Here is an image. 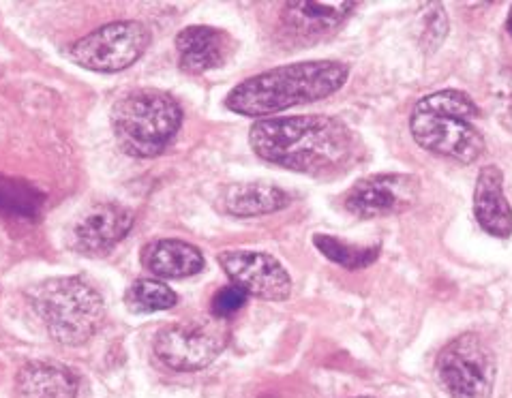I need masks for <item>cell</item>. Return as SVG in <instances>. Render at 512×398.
<instances>
[{"label":"cell","instance_id":"1","mask_svg":"<svg viewBox=\"0 0 512 398\" xmlns=\"http://www.w3.org/2000/svg\"><path fill=\"white\" fill-rule=\"evenodd\" d=\"M249 142L260 159L292 172L326 176L354 163L356 135L330 116H292L255 122Z\"/></svg>","mask_w":512,"mask_h":398},{"label":"cell","instance_id":"2","mask_svg":"<svg viewBox=\"0 0 512 398\" xmlns=\"http://www.w3.org/2000/svg\"><path fill=\"white\" fill-rule=\"evenodd\" d=\"M348 82V67L337 60H309L270 69L240 82L225 99L228 110L240 116H268L294 105L335 95Z\"/></svg>","mask_w":512,"mask_h":398},{"label":"cell","instance_id":"3","mask_svg":"<svg viewBox=\"0 0 512 398\" xmlns=\"http://www.w3.org/2000/svg\"><path fill=\"white\" fill-rule=\"evenodd\" d=\"M478 105L461 90H438L423 97L410 118L414 140L433 155L470 165L485 152V137L474 125Z\"/></svg>","mask_w":512,"mask_h":398},{"label":"cell","instance_id":"4","mask_svg":"<svg viewBox=\"0 0 512 398\" xmlns=\"http://www.w3.org/2000/svg\"><path fill=\"white\" fill-rule=\"evenodd\" d=\"M28 302L60 345H84L103 326V298L93 285L78 277L43 281L30 289Z\"/></svg>","mask_w":512,"mask_h":398},{"label":"cell","instance_id":"5","mask_svg":"<svg viewBox=\"0 0 512 398\" xmlns=\"http://www.w3.org/2000/svg\"><path fill=\"white\" fill-rule=\"evenodd\" d=\"M183 122V110L163 90L144 88L120 99L112 110L114 135L127 155L150 159L168 148Z\"/></svg>","mask_w":512,"mask_h":398},{"label":"cell","instance_id":"6","mask_svg":"<svg viewBox=\"0 0 512 398\" xmlns=\"http://www.w3.org/2000/svg\"><path fill=\"white\" fill-rule=\"evenodd\" d=\"M435 373L450 398H489L498 366L476 334H463L440 351Z\"/></svg>","mask_w":512,"mask_h":398},{"label":"cell","instance_id":"7","mask_svg":"<svg viewBox=\"0 0 512 398\" xmlns=\"http://www.w3.org/2000/svg\"><path fill=\"white\" fill-rule=\"evenodd\" d=\"M228 328L221 321H187L165 326L155 336L157 358L180 373L202 371L213 364L228 345Z\"/></svg>","mask_w":512,"mask_h":398},{"label":"cell","instance_id":"8","mask_svg":"<svg viewBox=\"0 0 512 398\" xmlns=\"http://www.w3.org/2000/svg\"><path fill=\"white\" fill-rule=\"evenodd\" d=\"M148 43L150 30L142 22H112L82 37L71 48V56L90 71L118 73L138 63Z\"/></svg>","mask_w":512,"mask_h":398},{"label":"cell","instance_id":"9","mask_svg":"<svg viewBox=\"0 0 512 398\" xmlns=\"http://www.w3.org/2000/svg\"><path fill=\"white\" fill-rule=\"evenodd\" d=\"M420 182L412 174H375L358 180L345 195V210L358 219H378L414 208Z\"/></svg>","mask_w":512,"mask_h":398},{"label":"cell","instance_id":"10","mask_svg":"<svg viewBox=\"0 0 512 398\" xmlns=\"http://www.w3.org/2000/svg\"><path fill=\"white\" fill-rule=\"evenodd\" d=\"M219 264L230 277L232 285L243 289L247 296L281 302L292 294L290 274L273 255L228 251L219 255Z\"/></svg>","mask_w":512,"mask_h":398},{"label":"cell","instance_id":"11","mask_svg":"<svg viewBox=\"0 0 512 398\" xmlns=\"http://www.w3.org/2000/svg\"><path fill=\"white\" fill-rule=\"evenodd\" d=\"M133 227V212L118 204H97L80 214L71 227L73 247L82 253H101L123 240Z\"/></svg>","mask_w":512,"mask_h":398},{"label":"cell","instance_id":"12","mask_svg":"<svg viewBox=\"0 0 512 398\" xmlns=\"http://www.w3.org/2000/svg\"><path fill=\"white\" fill-rule=\"evenodd\" d=\"M474 214L489 236L508 238L512 234V208L504 195V176L498 167L480 170L474 189Z\"/></svg>","mask_w":512,"mask_h":398},{"label":"cell","instance_id":"13","mask_svg":"<svg viewBox=\"0 0 512 398\" xmlns=\"http://www.w3.org/2000/svg\"><path fill=\"white\" fill-rule=\"evenodd\" d=\"M180 52V69L187 73H204L221 67L230 56L232 41L228 33L210 26H189L176 39Z\"/></svg>","mask_w":512,"mask_h":398},{"label":"cell","instance_id":"14","mask_svg":"<svg viewBox=\"0 0 512 398\" xmlns=\"http://www.w3.org/2000/svg\"><path fill=\"white\" fill-rule=\"evenodd\" d=\"M142 266L161 279H187L204 268V257L189 242L165 238L146 244Z\"/></svg>","mask_w":512,"mask_h":398},{"label":"cell","instance_id":"15","mask_svg":"<svg viewBox=\"0 0 512 398\" xmlns=\"http://www.w3.org/2000/svg\"><path fill=\"white\" fill-rule=\"evenodd\" d=\"M78 377L56 362H30L18 373V398H78Z\"/></svg>","mask_w":512,"mask_h":398},{"label":"cell","instance_id":"16","mask_svg":"<svg viewBox=\"0 0 512 398\" xmlns=\"http://www.w3.org/2000/svg\"><path fill=\"white\" fill-rule=\"evenodd\" d=\"M354 7V3H288L281 11V22L298 37L324 35L348 18Z\"/></svg>","mask_w":512,"mask_h":398},{"label":"cell","instance_id":"17","mask_svg":"<svg viewBox=\"0 0 512 398\" xmlns=\"http://www.w3.org/2000/svg\"><path fill=\"white\" fill-rule=\"evenodd\" d=\"M290 197L268 182H245L232 185L223 193V208L234 217H260L288 206Z\"/></svg>","mask_w":512,"mask_h":398},{"label":"cell","instance_id":"18","mask_svg":"<svg viewBox=\"0 0 512 398\" xmlns=\"http://www.w3.org/2000/svg\"><path fill=\"white\" fill-rule=\"evenodd\" d=\"M45 202V195L24 180L0 174V214L9 217H35Z\"/></svg>","mask_w":512,"mask_h":398},{"label":"cell","instance_id":"19","mask_svg":"<svg viewBox=\"0 0 512 398\" xmlns=\"http://www.w3.org/2000/svg\"><path fill=\"white\" fill-rule=\"evenodd\" d=\"M178 302L172 287L155 279L135 281L125 294V304L133 313H157L168 311Z\"/></svg>","mask_w":512,"mask_h":398},{"label":"cell","instance_id":"20","mask_svg":"<svg viewBox=\"0 0 512 398\" xmlns=\"http://www.w3.org/2000/svg\"><path fill=\"white\" fill-rule=\"evenodd\" d=\"M315 247L318 251L328 257L330 262H335L348 270H358L373 264L378 259V249L375 247H354V244L341 242L339 238L333 236H313Z\"/></svg>","mask_w":512,"mask_h":398},{"label":"cell","instance_id":"21","mask_svg":"<svg viewBox=\"0 0 512 398\" xmlns=\"http://www.w3.org/2000/svg\"><path fill=\"white\" fill-rule=\"evenodd\" d=\"M247 302V294L243 289L236 287V285H228V287H221L219 292L213 296V302H210V311L217 319H225V317H232L236 315L240 309H243Z\"/></svg>","mask_w":512,"mask_h":398},{"label":"cell","instance_id":"22","mask_svg":"<svg viewBox=\"0 0 512 398\" xmlns=\"http://www.w3.org/2000/svg\"><path fill=\"white\" fill-rule=\"evenodd\" d=\"M508 30H510V35H512V7H510V13H508Z\"/></svg>","mask_w":512,"mask_h":398}]
</instances>
